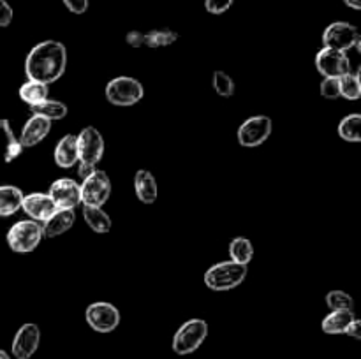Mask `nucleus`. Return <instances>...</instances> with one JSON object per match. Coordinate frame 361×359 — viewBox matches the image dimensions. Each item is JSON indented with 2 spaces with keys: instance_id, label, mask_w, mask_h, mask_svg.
Here are the masks:
<instances>
[{
  "instance_id": "0eeeda50",
  "label": "nucleus",
  "mask_w": 361,
  "mask_h": 359,
  "mask_svg": "<svg viewBox=\"0 0 361 359\" xmlns=\"http://www.w3.org/2000/svg\"><path fill=\"white\" fill-rule=\"evenodd\" d=\"M360 32L355 25L348 21H334L328 25L323 34L324 48L338 49V51H349L353 48L360 49Z\"/></svg>"
},
{
  "instance_id": "473e14b6",
  "label": "nucleus",
  "mask_w": 361,
  "mask_h": 359,
  "mask_svg": "<svg viewBox=\"0 0 361 359\" xmlns=\"http://www.w3.org/2000/svg\"><path fill=\"white\" fill-rule=\"evenodd\" d=\"M13 16V7L7 4V0H0V27H9Z\"/></svg>"
},
{
  "instance_id": "393cba45",
  "label": "nucleus",
  "mask_w": 361,
  "mask_h": 359,
  "mask_svg": "<svg viewBox=\"0 0 361 359\" xmlns=\"http://www.w3.org/2000/svg\"><path fill=\"white\" fill-rule=\"evenodd\" d=\"M30 109L34 115L44 116V118H48L49 122L62 120V118H66V115H67V106L60 101H53V99H46V101L32 106Z\"/></svg>"
},
{
  "instance_id": "7c9ffc66",
  "label": "nucleus",
  "mask_w": 361,
  "mask_h": 359,
  "mask_svg": "<svg viewBox=\"0 0 361 359\" xmlns=\"http://www.w3.org/2000/svg\"><path fill=\"white\" fill-rule=\"evenodd\" d=\"M321 95L328 101H335V99L341 97V84H338V77H324L321 81Z\"/></svg>"
},
{
  "instance_id": "4be33fe9",
  "label": "nucleus",
  "mask_w": 361,
  "mask_h": 359,
  "mask_svg": "<svg viewBox=\"0 0 361 359\" xmlns=\"http://www.w3.org/2000/svg\"><path fill=\"white\" fill-rule=\"evenodd\" d=\"M20 99L25 102V104H28L32 108V106L39 104V102L46 101L49 94L48 90V84L41 83V81H32V80H27L20 87Z\"/></svg>"
},
{
  "instance_id": "a878e982",
  "label": "nucleus",
  "mask_w": 361,
  "mask_h": 359,
  "mask_svg": "<svg viewBox=\"0 0 361 359\" xmlns=\"http://www.w3.org/2000/svg\"><path fill=\"white\" fill-rule=\"evenodd\" d=\"M229 257H231V260H235V263L247 266L254 257L252 241L247 238H242V236L231 239V243H229Z\"/></svg>"
},
{
  "instance_id": "b1692460",
  "label": "nucleus",
  "mask_w": 361,
  "mask_h": 359,
  "mask_svg": "<svg viewBox=\"0 0 361 359\" xmlns=\"http://www.w3.org/2000/svg\"><path fill=\"white\" fill-rule=\"evenodd\" d=\"M338 136L348 143H360L361 141V116L358 113L344 116L338 123Z\"/></svg>"
},
{
  "instance_id": "aec40b11",
  "label": "nucleus",
  "mask_w": 361,
  "mask_h": 359,
  "mask_svg": "<svg viewBox=\"0 0 361 359\" xmlns=\"http://www.w3.org/2000/svg\"><path fill=\"white\" fill-rule=\"evenodd\" d=\"M353 319H355L353 310H331L323 319L321 327L328 334H344L345 327L351 324Z\"/></svg>"
},
{
  "instance_id": "dca6fc26",
  "label": "nucleus",
  "mask_w": 361,
  "mask_h": 359,
  "mask_svg": "<svg viewBox=\"0 0 361 359\" xmlns=\"http://www.w3.org/2000/svg\"><path fill=\"white\" fill-rule=\"evenodd\" d=\"M74 220H76L74 210H55V213L41 224L44 238H56V236L63 234L73 227Z\"/></svg>"
},
{
  "instance_id": "9b49d317",
  "label": "nucleus",
  "mask_w": 361,
  "mask_h": 359,
  "mask_svg": "<svg viewBox=\"0 0 361 359\" xmlns=\"http://www.w3.org/2000/svg\"><path fill=\"white\" fill-rule=\"evenodd\" d=\"M316 69L323 77H341L351 73V60L344 51L323 46L316 55Z\"/></svg>"
},
{
  "instance_id": "2eb2a0df",
  "label": "nucleus",
  "mask_w": 361,
  "mask_h": 359,
  "mask_svg": "<svg viewBox=\"0 0 361 359\" xmlns=\"http://www.w3.org/2000/svg\"><path fill=\"white\" fill-rule=\"evenodd\" d=\"M49 130H51V122H49L48 118L39 115H32L30 118L27 120V123H25L23 130H21V136H20L21 146L23 148L35 146V144H39L46 136H48Z\"/></svg>"
},
{
  "instance_id": "6ab92c4d",
  "label": "nucleus",
  "mask_w": 361,
  "mask_h": 359,
  "mask_svg": "<svg viewBox=\"0 0 361 359\" xmlns=\"http://www.w3.org/2000/svg\"><path fill=\"white\" fill-rule=\"evenodd\" d=\"M23 192L14 185H0V217H11L21 210Z\"/></svg>"
},
{
  "instance_id": "f3484780",
  "label": "nucleus",
  "mask_w": 361,
  "mask_h": 359,
  "mask_svg": "<svg viewBox=\"0 0 361 359\" xmlns=\"http://www.w3.org/2000/svg\"><path fill=\"white\" fill-rule=\"evenodd\" d=\"M134 190H136V196L141 203H155L159 194L157 180H155V176L152 175L148 169H140V171H136V175H134Z\"/></svg>"
},
{
  "instance_id": "412c9836",
  "label": "nucleus",
  "mask_w": 361,
  "mask_h": 359,
  "mask_svg": "<svg viewBox=\"0 0 361 359\" xmlns=\"http://www.w3.org/2000/svg\"><path fill=\"white\" fill-rule=\"evenodd\" d=\"M83 218L88 227L99 234H106L111 229V217L102 210V206H85L83 204Z\"/></svg>"
},
{
  "instance_id": "9d476101",
  "label": "nucleus",
  "mask_w": 361,
  "mask_h": 359,
  "mask_svg": "<svg viewBox=\"0 0 361 359\" xmlns=\"http://www.w3.org/2000/svg\"><path fill=\"white\" fill-rule=\"evenodd\" d=\"M271 129V120L267 115H256L247 118L245 122L240 125L238 129V141L242 146L245 148H256L263 144L264 141L270 137Z\"/></svg>"
},
{
  "instance_id": "6e6552de",
  "label": "nucleus",
  "mask_w": 361,
  "mask_h": 359,
  "mask_svg": "<svg viewBox=\"0 0 361 359\" xmlns=\"http://www.w3.org/2000/svg\"><path fill=\"white\" fill-rule=\"evenodd\" d=\"M78 162L88 165H97L104 155V137L95 127H85L76 136Z\"/></svg>"
},
{
  "instance_id": "20e7f679",
  "label": "nucleus",
  "mask_w": 361,
  "mask_h": 359,
  "mask_svg": "<svg viewBox=\"0 0 361 359\" xmlns=\"http://www.w3.org/2000/svg\"><path fill=\"white\" fill-rule=\"evenodd\" d=\"M208 336V324L203 319H189L178 327L171 341L173 352L187 355L196 352Z\"/></svg>"
},
{
  "instance_id": "c9c22d12",
  "label": "nucleus",
  "mask_w": 361,
  "mask_h": 359,
  "mask_svg": "<svg viewBox=\"0 0 361 359\" xmlns=\"http://www.w3.org/2000/svg\"><path fill=\"white\" fill-rule=\"evenodd\" d=\"M344 334H348V336H353V338H356V340H360V338H361V320H358L355 317V319L351 320V324L345 327Z\"/></svg>"
},
{
  "instance_id": "a211bd4d",
  "label": "nucleus",
  "mask_w": 361,
  "mask_h": 359,
  "mask_svg": "<svg viewBox=\"0 0 361 359\" xmlns=\"http://www.w3.org/2000/svg\"><path fill=\"white\" fill-rule=\"evenodd\" d=\"M55 164L62 169H69L78 164V144L74 134H67L59 141L55 148Z\"/></svg>"
},
{
  "instance_id": "ddd939ff",
  "label": "nucleus",
  "mask_w": 361,
  "mask_h": 359,
  "mask_svg": "<svg viewBox=\"0 0 361 359\" xmlns=\"http://www.w3.org/2000/svg\"><path fill=\"white\" fill-rule=\"evenodd\" d=\"M41 344V329L37 324L27 322L16 331L11 352L16 359H30Z\"/></svg>"
},
{
  "instance_id": "58836bf2",
  "label": "nucleus",
  "mask_w": 361,
  "mask_h": 359,
  "mask_svg": "<svg viewBox=\"0 0 361 359\" xmlns=\"http://www.w3.org/2000/svg\"><path fill=\"white\" fill-rule=\"evenodd\" d=\"M0 359H11L9 354L6 351H2V348H0Z\"/></svg>"
},
{
  "instance_id": "4468645a",
  "label": "nucleus",
  "mask_w": 361,
  "mask_h": 359,
  "mask_svg": "<svg viewBox=\"0 0 361 359\" xmlns=\"http://www.w3.org/2000/svg\"><path fill=\"white\" fill-rule=\"evenodd\" d=\"M21 210L30 217V220L42 222L48 220L53 213H55L56 206L51 201V197L44 192H32L23 196V201H21Z\"/></svg>"
},
{
  "instance_id": "f03ea898",
  "label": "nucleus",
  "mask_w": 361,
  "mask_h": 359,
  "mask_svg": "<svg viewBox=\"0 0 361 359\" xmlns=\"http://www.w3.org/2000/svg\"><path fill=\"white\" fill-rule=\"evenodd\" d=\"M247 277V266L235 263V260H222L208 267L204 273V285L215 292L231 291L238 287Z\"/></svg>"
},
{
  "instance_id": "c756f323",
  "label": "nucleus",
  "mask_w": 361,
  "mask_h": 359,
  "mask_svg": "<svg viewBox=\"0 0 361 359\" xmlns=\"http://www.w3.org/2000/svg\"><path fill=\"white\" fill-rule=\"evenodd\" d=\"M326 305L331 310H353L355 308V299L344 291H330L326 294Z\"/></svg>"
},
{
  "instance_id": "f257e3e1",
  "label": "nucleus",
  "mask_w": 361,
  "mask_h": 359,
  "mask_svg": "<svg viewBox=\"0 0 361 359\" xmlns=\"http://www.w3.org/2000/svg\"><path fill=\"white\" fill-rule=\"evenodd\" d=\"M67 67V49L59 41H42L30 49L25 60L28 80L51 84L62 77Z\"/></svg>"
},
{
  "instance_id": "72a5a7b5",
  "label": "nucleus",
  "mask_w": 361,
  "mask_h": 359,
  "mask_svg": "<svg viewBox=\"0 0 361 359\" xmlns=\"http://www.w3.org/2000/svg\"><path fill=\"white\" fill-rule=\"evenodd\" d=\"M62 2L73 14H83L88 11V0H62Z\"/></svg>"
},
{
  "instance_id": "7ed1b4c3",
  "label": "nucleus",
  "mask_w": 361,
  "mask_h": 359,
  "mask_svg": "<svg viewBox=\"0 0 361 359\" xmlns=\"http://www.w3.org/2000/svg\"><path fill=\"white\" fill-rule=\"evenodd\" d=\"M44 232L35 220H20L7 231V245L16 253H30L41 245Z\"/></svg>"
},
{
  "instance_id": "1a4fd4ad",
  "label": "nucleus",
  "mask_w": 361,
  "mask_h": 359,
  "mask_svg": "<svg viewBox=\"0 0 361 359\" xmlns=\"http://www.w3.org/2000/svg\"><path fill=\"white\" fill-rule=\"evenodd\" d=\"M85 317H87L88 326L97 333H111L120 324L118 308L108 301H97L88 305Z\"/></svg>"
},
{
  "instance_id": "39448f33",
  "label": "nucleus",
  "mask_w": 361,
  "mask_h": 359,
  "mask_svg": "<svg viewBox=\"0 0 361 359\" xmlns=\"http://www.w3.org/2000/svg\"><path fill=\"white\" fill-rule=\"evenodd\" d=\"M145 95V88L136 77L130 76H118L113 77L108 84H106V99L111 102L113 106H122V108H129L140 102Z\"/></svg>"
},
{
  "instance_id": "f8f14e48",
  "label": "nucleus",
  "mask_w": 361,
  "mask_h": 359,
  "mask_svg": "<svg viewBox=\"0 0 361 359\" xmlns=\"http://www.w3.org/2000/svg\"><path fill=\"white\" fill-rule=\"evenodd\" d=\"M48 196L55 203L56 210H74L81 204L80 183L73 178H59L51 183Z\"/></svg>"
},
{
  "instance_id": "bb28decb",
  "label": "nucleus",
  "mask_w": 361,
  "mask_h": 359,
  "mask_svg": "<svg viewBox=\"0 0 361 359\" xmlns=\"http://www.w3.org/2000/svg\"><path fill=\"white\" fill-rule=\"evenodd\" d=\"M176 41H178V34L171 28H157L145 34V46L148 48H166Z\"/></svg>"
},
{
  "instance_id": "423d86ee",
  "label": "nucleus",
  "mask_w": 361,
  "mask_h": 359,
  "mask_svg": "<svg viewBox=\"0 0 361 359\" xmlns=\"http://www.w3.org/2000/svg\"><path fill=\"white\" fill-rule=\"evenodd\" d=\"M81 204L85 206H102L111 196V180L108 172L94 169L80 185Z\"/></svg>"
},
{
  "instance_id": "cd10ccee",
  "label": "nucleus",
  "mask_w": 361,
  "mask_h": 359,
  "mask_svg": "<svg viewBox=\"0 0 361 359\" xmlns=\"http://www.w3.org/2000/svg\"><path fill=\"white\" fill-rule=\"evenodd\" d=\"M341 84V97L348 101H358L361 97V81L358 73H345L338 77Z\"/></svg>"
},
{
  "instance_id": "e433bc0d",
  "label": "nucleus",
  "mask_w": 361,
  "mask_h": 359,
  "mask_svg": "<svg viewBox=\"0 0 361 359\" xmlns=\"http://www.w3.org/2000/svg\"><path fill=\"white\" fill-rule=\"evenodd\" d=\"M94 165H88V164H81L80 162V165H78V175L81 176V178H87L88 175H90L92 171H94Z\"/></svg>"
},
{
  "instance_id": "2f4dec72",
  "label": "nucleus",
  "mask_w": 361,
  "mask_h": 359,
  "mask_svg": "<svg viewBox=\"0 0 361 359\" xmlns=\"http://www.w3.org/2000/svg\"><path fill=\"white\" fill-rule=\"evenodd\" d=\"M235 0H204V9L210 14H224Z\"/></svg>"
},
{
  "instance_id": "5701e85b",
  "label": "nucleus",
  "mask_w": 361,
  "mask_h": 359,
  "mask_svg": "<svg viewBox=\"0 0 361 359\" xmlns=\"http://www.w3.org/2000/svg\"><path fill=\"white\" fill-rule=\"evenodd\" d=\"M0 130L4 132V136H6V151H4V162H13L16 160L18 157L21 155V151H23V146H21L20 143V137L14 136L13 132V127H11V122L9 120L2 118L0 120Z\"/></svg>"
},
{
  "instance_id": "c85d7f7f",
  "label": "nucleus",
  "mask_w": 361,
  "mask_h": 359,
  "mask_svg": "<svg viewBox=\"0 0 361 359\" xmlns=\"http://www.w3.org/2000/svg\"><path fill=\"white\" fill-rule=\"evenodd\" d=\"M214 88L215 92H217V95H221V97L224 99H229L233 94H235V81H233V77L229 76L228 73H224V70H215L214 73Z\"/></svg>"
},
{
  "instance_id": "f704fd0d",
  "label": "nucleus",
  "mask_w": 361,
  "mask_h": 359,
  "mask_svg": "<svg viewBox=\"0 0 361 359\" xmlns=\"http://www.w3.org/2000/svg\"><path fill=\"white\" fill-rule=\"evenodd\" d=\"M127 44L133 46V48H141L145 46V34L140 30H130L126 37Z\"/></svg>"
},
{
  "instance_id": "4c0bfd02",
  "label": "nucleus",
  "mask_w": 361,
  "mask_h": 359,
  "mask_svg": "<svg viewBox=\"0 0 361 359\" xmlns=\"http://www.w3.org/2000/svg\"><path fill=\"white\" fill-rule=\"evenodd\" d=\"M342 2H344L345 6L351 7V9H355V11L361 9V0H342Z\"/></svg>"
}]
</instances>
